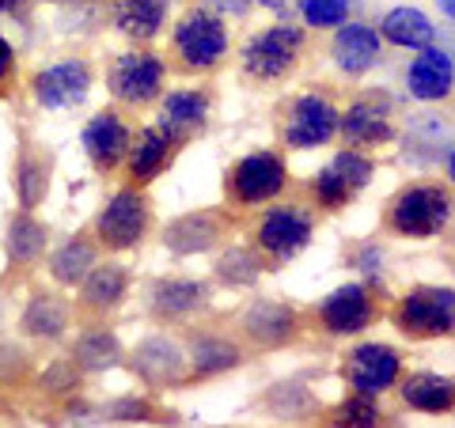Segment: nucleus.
Listing matches in <instances>:
<instances>
[{"label":"nucleus","mask_w":455,"mask_h":428,"mask_svg":"<svg viewBox=\"0 0 455 428\" xmlns=\"http://www.w3.org/2000/svg\"><path fill=\"white\" fill-rule=\"evenodd\" d=\"M338 137V107L326 95H300L292 99L281 122V140L289 148L311 152L319 145H331Z\"/></svg>","instance_id":"1a4fd4ad"},{"label":"nucleus","mask_w":455,"mask_h":428,"mask_svg":"<svg viewBox=\"0 0 455 428\" xmlns=\"http://www.w3.org/2000/svg\"><path fill=\"white\" fill-rule=\"evenodd\" d=\"M451 220V194L448 186H433V182H414L403 186L383 212V227L398 239H433Z\"/></svg>","instance_id":"f257e3e1"},{"label":"nucleus","mask_w":455,"mask_h":428,"mask_svg":"<svg viewBox=\"0 0 455 428\" xmlns=\"http://www.w3.org/2000/svg\"><path fill=\"white\" fill-rule=\"evenodd\" d=\"M12 80H16V50H12L8 38L0 35V95H8Z\"/></svg>","instance_id":"4c0bfd02"},{"label":"nucleus","mask_w":455,"mask_h":428,"mask_svg":"<svg viewBox=\"0 0 455 428\" xmlns=\"http://www.w3.org/2000/svg\"><path fill=\"white\" fill-rule=\"evenodd\" d=\"M338 424H353V428H372L379 424V406H376V398H368V394H353L346 398V402L338 406Z\"/></svg>","instance_id":"e433bc0d"},{"label":"nucleus","mask_w":455,"mask_h":428,"mask_svg":"<svg viewBox=\"0 0 455 428\" xmlns=\"http://www.w3.org/2000/svg\"><path fill=\"white\" fill-rule=\"evenodd\" d=\"M42 250H46V227H42L31 212H23V217L12 220V227H8V258L16 266H31Z\"/></svg>","instance_id":"c85d7f7f"},{"label":"nucleus","mask_w":455,"mask_h":428,"mask_svg":"<svg viewBox=\"0 0 455 428\" xmlns=\"http://www.w3.org/2000/svg\"><path fill=\"white\" fill-rule=\"evenodd\" d=\"M300 50H304L300 27L277 23L247 42L243 53H239V65H243V76L254 83H281L300 61Z\"/></svg>","instance_id":"7ed1b4c3"},{"label":"nucleus","mask_w":455,"mask_h":428,"mask_svg":"<svg viewBox=\"0 0 455 428\" xmlns=\"http://www.w3.org/2000/svg\"><path fill=\"white\" fill-rule=\"evenodd\" d=\"M76 364L92 368V372L118 364V341H114V334H107V330H88L84 334L76 341Z\"/></svg>","instance_id":"7c9ffc66"},{"label":"nucleus","mask_w":455,"mask_h":428,"mask_svg":"<svg viewBox=\"0 0 455 428\" xmlns=\"http://www.w3.org/2000/svg\"><path fill=\"white\" fill-rule=\"evenodd\" d=\"M228 46H232L228 23L205 8L187 12V16L175 23V31H171V57H175V65L182 73L202 76V73L220 68L228 57Z\"/></svg>","instance_id":"f03ea898"},{"label":"nucleus","mask_w":455,"mask_h":428,"mask_svg":"<svg viewBox=\"0 0 455 428\" xmlns=\"http://www.w3.org/2000/svg\"><path fill=\"white\" fill-rule=\"evenodd\" d=\"M16 4H20V0H0V12H12Z\"/></svg>","instance_id":"58836bf2"},{"label":"nucleus","mask_w":455,"mask_h":428,"mask_svg":"<svg viewBox=\"0 0 455 428\" xmlns=\"http://www.w3.org/2000/svg\"><path fill=\"white\" fill-rule=\"evenodd\" d=\"M379 35L387 38L391 46H398V50H421V46H433L436 27L425 20L418 8H395V12L383 16Z\"/></svg>","instance_id":"b1692460"},{"label":"nucleus","mask_w":455,"mask_h":428,"mask_svg":"<svg viewBox=\"0 0 455 428\" xmlns=\"http://www.w3.org/2000/svg\"><path fill=\"white\" fill-rule=\"evenodd\" d=\"M403 372V353L391 345H379V341H368L357 345L346 356V383L353 394H368L376 398L383 391H391Z\"/></svg>","instance_id":"9d476101"},{"label":"nucleus","mask_w":455,"mask_h":428,"mask_svg":"<svg viewBox=\"0 0 455 428\" xmlns=\"http://www.w3.org/2000/svg\"><path fill=\"white\" fill-rule=\"evenodd\" d=\"M304 23L307 27H319V31H326V27H341L349 16V0H304Z\"/></svg>","instance_id":"c9c22d12"},{"label":"nucleus","mask_w":455,"mask_h":428,"mask_svg":"<svg viewBox=\"0 0 455 428\" xmlns=\"http://www.w3.org/2000/svg\"><path fill=\"white\" fill-rule=\"evenodd\" d=\"M209 304V289L197 281H160L152 289V311L160 319H182V315H194V311H202Z\"/></svg>","instance_id":"412c9836"},{"label":"nucleus","mask_w":455,"mask_h":428,"mask_svg":"<svg viewBox=\"0 0 455 428\" xmlns=\"http://www.w3.org/2000/svg\"><path fill=\"white\" fill-rule=\"evenodd\" d=\"M403 402L410 409H421V413H451L455 406V391H451V379L448 376H433V372H418L403 379Z\"/></svg>","instance_id":"4be33fe9"},{"label":"nucleus","mask_w":455,"mask_h":428,"mask_svg":"<svg viewBox=\"0 0 455 428\" xmlns=\"http://www.w3.org/2000/svg\"><path fill=\"white\" fill-rule=\"evenodd\" d=\"M171 155H175V145L156 130V125H145L137 130L130 140V152H125V175H130V186L145 190L148 182H156L171 167Z\"/></svg>","instance_id":"dca6fc26"},{"label":"nucleus","mask_w":455,"mask_h":428,"mask_svg":"<svg viewBox=\"0 0 455 428\" xmlns=\"http://www.w3.org/2000/svg\"><path fill=\"white\" fill-rule=\"evenodd\" d=\"M133 368H137V372L145 376L148 383H167V379L179 376L182 353L171 345L167 337H152V341H145V345L133 353Z\"/></svg>","instance_id":"a878e982"},{"label":"nucleus","mask_w":455,"mask_h":428,"mask_svg":"<svg viewBox=\"0 0 455 428\" xmlns=\"http://www.w3.org/2000/svg\"><path fill=\"white\" fill-rule=\"evenodd\" d=\"M243 330L251 341H259V345H284L296 330V315H292V307H284V304L259 299V304L247 307Z\"/></svg>","instance_id":"6ab92c4d"},{"label":"nucleus","mask_w":455,"mask_h":428,"mask_svg":"<svg viewBox=\"0 0 455 428\" xmlns=\"http://www.w3.org/2000/svg\"><path fill=\"white\" fill-rule=\"evenodd\" d=\"M31 91L38 99V107H46V110L80 107L92 91V68L84 61H65V65L42 68V73L31 80Z\"/></svg>","instance_id":"ddd939ff"},{"label":"nucleus","mask_w":455,"mask_h":428,"mask_svg":"<svg viewBox=\"0 0 455 428\" xmlns=\"http://www.w3.org/2000/svg\"><path fill=\"white\" fill-rule=\"evenodd\" d=\"M315 232V220L304 205H277L266 209L254 227V250H262L269 262H292Z\"/></svg>","instance_id":"0eeeda50"},{"label":"nucleus","mask_w":455,"mask_h":428,"mask_svg":"<svg viewBox=\"0 0 455 428\" xmlns=\"http://www.w3.org/2000/svg\"><path fill=\"white\" fill-rule=\"evenodd\" d=\"M130 140H133V130L125 125L118 110H99L95 118L84 125V152H88V160L99 170L118 167L125 160V152H130Z\"/></svg>","instance_id":"4468645a"},{"label":"nucleus","mask_w":455,"mask_h":428,"mask_svg":"<svg viewBox=\"0 0 455 428\" xmlns=\"http://www.w3.org/2000/svg\"><path fill=\"white\" fill-rule=\"evenodd\" d=\"M395 326L414 341H429V337H448L455 326V292L451 289H421L406 292L395 307Z\"/></svg>","instance_id":"423d86ee"},{"label":"nucleus","mask_w":455,"mask_h":428,"mask_svg":"<svg viewBox=\"0 0 455 428\" xmlns=\"http://www.w3.org/2000/svg\"><path fill=\"white\" fill-rule=\"evenodd\" d=\"M46 163L35 160L31 152H23V160L16 167V190H20V202L23 209H35L42 197H46Z\"/></svg>","instance_id":"473e14b6"},{"label":"nucleus","mask_w":455,"mask_h":428,"mask_svg":"<svg viewBox=\"0 0 455 428\" xmlns=\"http://www.w3.org/2000/svg\"><path fill=\"white\" fill-rule=\"evenodd\" d=\"M259 269H262V262H259V254L254 250H228L224 258L217 262V273L228 284H251L254 277H259Z\"/></svg>","instance_id":"f704fd0d"},{"label":"nucleus","mask_w":455,"mask_h":428,"mask_svg":"<svg viewBox=\"0 0 455 428\" xmlns=\"http://www.w3.org/2000/svg\"><path fill=\"white\" fill-rule=\"evenodd\" d=\"M217 235H220V227L209 212H190V217H182V220H175L167 227L164 242L175 254H194V250H209Z\"/></svg>","instance_id":"393cba45"},{"label":"nucleus","mask_w":455,"mask_h":428,"mask_svg":"<svg viewBox=\"0 0 455 428\" xmlns=\"http://www.w3.org/2000/svg\"><path fill=\"white\" fill-rule=\"evenodd\" d=\"M80 304L88 311H110L118 307L125 299V289H130V273H125V266H92V273L80 281Z\"/></svg>","instance_id":"aec40b11"},{"label":"nucleus","mask_w":455,"mask_h":428,"mask_svg":"<svg viewBox=\"0 0 455 428\" xmlns=\"http://www.w3.org/2000/svg\"><path fill=\"white\" fill-rule=\"evenodd\" d=\"M331 57L346 76H364L379 61V31L368 23H341V31L334 35Z\"/></svg>","instance_id":"a211bd4d"},{"label":"nucleus","mask_w":455,"mask_h":428,"mask_svg":"<svg viewBox=\"0 0 455 428\" xmlns=\"http://www.w3.org/2000/svg\"><path fill=\"white\" fill-rule=\"evenodd\" d=\"M331 167L338 170V175H341V178H346V182H349V186H353V190H364V186H368V182H372V175H376V163H372V160H368V155H364L361 148H346V152H338Z\"/></svg>","instance_id":"72a5a7b5"},{"label":"nucleus","mask_w":455,"mask_h":428,"mask_svg":"<svg viewBox=\"0 0 455 428\" xmlns=\"http://www.w3.org/2000/svg\"><path fill=\"white\" fill-rule=\"evenodd\" d=\"M95 266V247L88 239H68L61 250L50 258V273L57 284H65V289H76V284L92 273Z\"/></svg>","instance_id":"bb28decb"},{"label":"nucleus","mask_w":455,"mask_h":428,"mask_svg":"<svg viewBox=\"0 0 455 428\" xmlns=\"http://www.w3.org/2000/svg\"><path fill=\"white\" fill-rule=\"evenodd\" d=\"M68 326V307L61 304L57 296H35L31 307H27L23 315V330L35 334V337H61Z\"/></svg>","instance_id":"cd10ccee"},{"label":"nucleus","mask_w":455,"mask_h":428,"mask_svg":"<svg viewBox=\"0 0 455 428\" xmlns=\"http://www.w3.org/2000/svg\"><path fill=\"white\" fill-rule=\"evenodd\" d=\"M239 364V349L232 341H217V337H202L194 341V372L197 376H217L228 368Z\"/></svg>","instance_id":"c756f323"},{"label":"nucleus","mask_w":455,"mask_h":428,"mask_svg":"<svg viewBox=\"0 0 455 428\" xmlns=\"http://www.w3.org/2000/svg\"><path fill=\"white\" fill-rule=\"evenodd\" d=\"M167 80V61L152 50H130L110 65V95L125 107H145L160 99Z\"/></svg>","instance_id":"6e6552de"},{"label":"nucleus","mask_w":455,"mask_h":428,"mask_svg":"<svg viewBox=\"0 0 455 428\" xmlns=\"http://www.w3.org/2000/svg\"><path fill=\"white\" fill-rule=\"evenodd\" d=\"M209 122V95L202 88H182L167 91L160 99V114H156V130H160L171 145H187Z\"/></svg>","instance_id":"f8f14e48"},{"label":"nucleus","mask_w":455,"mask_h":428,"mask_svg":"<svg viewBox=\"0 0 455 428\" xmlns=\"http://www.w3.org/2000/svg\"><path fill=\"white\" fill-rule=\"evenodd\" d=\"M311 197H315L326 212H338V209H346L353 197H357V190H353L334 167H323L319 175L311 178Z\"/></svg>","instance_id":"2f4dec72"},{"label":"nucleus","mask_w":455,"mask_h":428,"mask_svg":"<svg viewBox=\"0 0 455 428\" xmlns=\"http://www.w3.org/2000/svg\"><path fill=\"white\" fill-rule=\"evenodd\" d=\"M284 186H289V167L269 148L243 155L224 178V194L235 209H259L266 202H274L277 194H284Z\"/></svg>","instance_id":"20e7f679"},{"label":"nucleus","mask_w":455,"mask_h":428,"mask_svg":"<svg viewBox=\"0 0 455 428\" xmlns=\"http://www.w3.org/2000/svg\"><path fill=\"white\" fill-rule=\"evenodd\" d=\"M451 57L444 50H433V46H421V53L410 61L406 68V88L421 103H440V99L451 95Z\"/></svg>","instance_id":"f3484780"},{"label":"nucleus","mask_w":455,"mask_h":428,"mask_svg":"<svg viewBox=\"0 0 455 428\" xmlns=\"http://www.w3.org/2000/svg\"><path fill=\"white\" fill-rule=\"evenodd\" d=\"M152 224V205L137 186H125L95 217V239L103 250H133Z\"/></svg>","instance_id":"39448f33"},{"label":"nucleus","mask_w":455,"mask_h":428,"mask_svg":"<svg viewBox=\"0 0 455 428\" xmlns=\"http://www.w3.org/2000/svg\"><path fill=\"white\" fill-rule=\"evenodd\" d=\"M376 319V304H372V292L364 284H341L331 296L319 304V322L331 337H353L368 330Z\"/></svg>","instance_id":"9b49d317"},{"label":"nucleus","mask_w":455,"mask_h":428,"mask_svg":"<svg viewBox=\"0 0 455 428\" xmlns=\"http://www.w3.org/2000/svg\"><path fill=\"white\" fill-rule=\"evenodd\" d=\"M114 20H118V31L130 35L133 42H152L164 31L167 0H118Z\"/></svg>","instance_id":"5701e85b"},{"label":"nucleus","mask_w":455,"mask_h":428,"mask_svg":"<svg viewBox=\"0 0 455 428\" xmlns=\"http://www.w3.org/2000/svg\"><path fill=\"white\" fill-rule=\"evenodd\" d=\"M338 133L349 148L387 145V140L395 137L387 103H383V99H357L346 114H338Z\"/></svg>","instance_id":"2eb2a0df"}]
</instances>
